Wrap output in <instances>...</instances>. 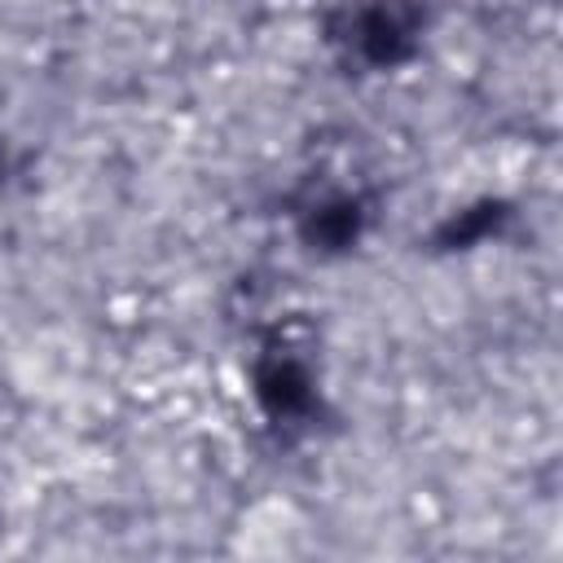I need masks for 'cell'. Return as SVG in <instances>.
<instances>
[{"mask_svg": "<svg viewBox=\"0 0 563 563\" xmlns=\"http://www.w3.org/2000/svg\"><path fill=\"white\" fill-rule=\"evenodd\" d=\"M255 396L273 418H299L312 405V378L290 352L273 347L255 365Z\"/></svg>", "mask_w": 563, "mask_h": 563, "instance_id": "cell-2", "label": "cell"}, {"mask_svg": "<svg viewBox=\"0 0 563 563\" xmlns=\"http://www.w3.org/2000/svg\"><path fill=\"white\" fill-rule=\"evenodd\" d=\"M418 35V18L413 9H405L400 0H369L343 13V26L334 31L339 44H347V53H356L369 66H396L409 57Z\"/></svg>", "mask_w": 563, "mask_h": 563, "instance_id": "cell-1", "label": "cell"}, {"mask_svg": "<svg viewBox=\"0 0 563 563\" xmlns=\"http://www.w3.org/2000/svg\"><path fill=\"white\" fill-rule=\"evenodd\" d=\"M365 211L356 198H321L308 216H303V238L321 251H343L361 238Z\"/></svg>", "mask_w": 563, "mask_h": 563, "instance_id": "cell-3", "label": "cell"}, {"mask_svg": "<svg viewBox=\"0 0 563 563\" xmlns=\"http://www.w3.org/2000/svg\"><path fill=\"white\" fill-rule=\"evenodd\" d=\"M0 172H4V150H0Z\"/></svg>", "mask_w": 563, "mask_h": 563, "instance_id": "cell-4", "label": "cell"}]
</instances>
